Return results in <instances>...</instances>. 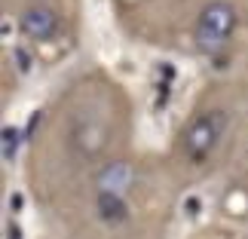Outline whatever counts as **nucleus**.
<instances>
[{"instance_id":"2","label":"nucleus","mask_w":248,"mask_h":239,"mask_svg":"<svg viewBox=\"0 0 248 239\" xmlns=\"http://www.w3.org/2000/svg\"><path fill=\"white\" fill-rule=\"evenodd\" d=\"M18 25H22V34L31 37V40H49V37L59 31V16H55L52 6L34 3V6H28L22 13Z\"/></svg>"},{"instance_id":"3","label":"nucleus","mask_w":248,"mask_h":239,"mask_svg":"<svg viewBox=\"0 0 248 239\" xmlns=\"http://www.w3.org/2000/svg\"><path fill=\"white\" fill-rule=\"evenodd\" d=\"M217 135H221V117L199 120L196 126L190 129V135H187V144H190V150H193V157H205L208 150H212V144L217 141Z\"/></svg>"},{"instance_id":"1","label":"nucleus","mask_w":248,"mask_h":239,"mask_svg":"<svg viewBox=\"0 0 248 239\" xmlns=\"http://www.w3.org/2000/svg\"><path fill=\"white\" fill-rule=\"evenodd\" d=\"M236 25H239V16H236V6L227 3V0H212V3L202 6L199 13V25H196V43L199 49L215 55L221 52L227 40L233 37Z\"/></svg>"}]
</instances>
